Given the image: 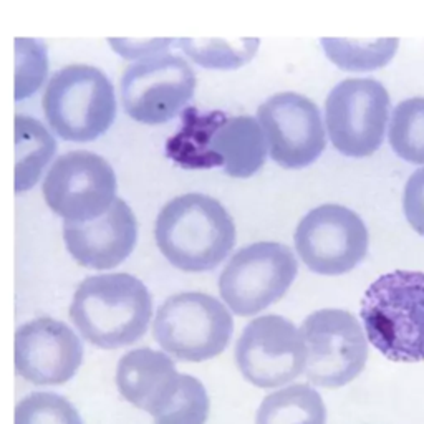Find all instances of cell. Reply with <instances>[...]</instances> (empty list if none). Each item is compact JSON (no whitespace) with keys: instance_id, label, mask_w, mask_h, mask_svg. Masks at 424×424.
Here are the masks:
<instances>
[{"instance_id":"8992f818","label":"cell","mask_w":424,"mask_h":424,"mask_svg":"<svg viewBox=\"0 0 424 424\" xmlns=\"http://www.w3.org/2000/svg\"><path fill=\"white\" fill-rule=\"evenodd\" d=\"M298 272L295 254L278 242H255L232 255L219 277V294L232 313L252 316L278 302Z\"/></svg>"},{"instance_id":"9c48e42d","label":"cell","mask_w":424,"mask_h":424,"mask_svg":"<svg viewBox=\"0 0 424 424\" xmlns=\"http://www.w3.org/2000/svg\"><path fill=\"white\" fill-rule=\"evenodd\" d=\"M390 119V95L374 78H346L333 86L325 103L326 133L348 158L376 153Z\"/></svg>"},{"instance_id":"44dd1931","label":"cell","mask_w":424,"mask_h":424,"mask_svg":"<svg viewBox=\"0 0 424 424\" xmlns=\"http://www.w3.org/2000/svg\"><path fill=\"white\" fill-rule=\"evenodd\" d=\"M388 136L399 158L424 164V97L399 101L391 115Z\"/></svg>"},{"instance_id":"ffe728a7","label":"cell","mask_w":424,"mask_h":424,"mask_svg":"<svg viewBox=\"0 0 424 424\" xmlns=\"http://www.w3.org/2000/svg\"><path fill=\"white\" fill-rule=\"evenodd\" d=\"M398 45V38H321L325 55L342 70L350 71H368L385 67L395 57Z\"/></svg>"},{"instance_id":"cb8c5ba5","label":"cell","mask_w":424,"mask_h":424,"mask_svg":"<svg viewBox=\"0 0 424 424\" xmlns=\"http://www.w3.org/2000/svg\"><path fill=\"white\" fill-rule=\"evenodd\" d=\"M14 424H83L78 409L65 396L35 391L15 406Z\"/></svg>"},{"instance_id":"603a6c76","label":"cell","mask_w":424,"mask_h":424,"mask_svg":"<svg viewBox=\"0 0 424 424\" xmlns=\"http://www.w3.org/2000/svg\"><path fill=\"white\" fill-rule=\"evenodd\" d=\"M49 80V52L37 38H15V100L33 97Z\"/></svg>"},{"instance_id":"6da1fadb","label":"cell","mask_w":424,"mask_h":424,"mask_svg":"<svg viewBox=\"0 0 424 424\" xmlns=\"http://www.w3.org/2000/svg\"><path fill=\"white\" fill-rule=\"evenodd\" d=\"M68 315L85 342L101 350H118L146 335L153 297L131 273H98L76 287Z\"/></svg>"},{"instance_id":"7a4b0ae2","label":"cell","mask_w":424,"mask_h":424,"mask_svg":"<svg viewBox=\"0 0 424 424\" xmlns=\"http://www.w3.org/2000/svg\"><path fill=\"white\" fill-rule=\"evenodd\" d=\"M235 224L217 199L189 193L166 202L154 224L159 252L184 272L216 268L235 246Z\"/></svg>"},{"instance_id":"ba28073f","label":"cell","mask_w":424,"mask_h":424,"mask_svg":"<svg viewBox=\"0 0 424 424\" xmlns=\"http://www.w3.org/2000/svg\"><path fill=\"white\" fill-rule=\"evenodd\" d=\"M196 91V73L182 57L163 52L131 62L119 80L124 113L143 124L176 118Z\"/></svg>"},{"instance_id":"7402d4cb","label":"cell","mask_w":424,"mask_h":424,"mask_svg":"<svg viewBox=\"0 0 424 424\" xmlns=\"http://www.w3.org/2000/svg\"><path fill=\"white\" fill-rule=\"evenodd\" d=\"M176 45L187 57H191L196 63L207 68H239L241 65L247 63L259 46V40H237L227 41L217 38H181Z\"/></svg>"},{"instance_id":"4fadbf2b","label":"cell","mask_w":424,"mask_h":424,"mask_svg":"<svg viewBox=\"0 0 424 424\" xmlns=\"http://www.w3.org/2000/svg\"><path fill=\"white\" fill-rule=\"evenodd\" d=\"M257 121L268 154L285 169L307 168L323 153V119L318 106L303 95L285 91L267 98L259 106Z\"/></svg>"},{"instance_id":"5bb4252c","label":"cell","mask_w":424,"mask_h":424,"mask_svg":"<svg viewBox=\"0 0 424 424\" xmlns=\"http://www.w3.org/2000/svg\"><path fill=\"white\" fill-rule=\"evenodd\" d=\"M83 363L80 337L62 320L40 316L20 325L14 338L15 373L37 386L70 381Z\"/></svg>"},{"instance_id":"484cf974","label":"cell","mask_w":424,"mask_h":424,"mask_svg":"<svg viewBox=\"0 0 424 424\" xmlns=\"http://www.w3.org/2000/svg\"><path fill=\"white\" fill-rule=\"evenodd\" d=\"M108 45L111 50L116 53L118 57H121L129 62H138V60L158 55V53L169 52V46L174 45L172 38H108Z\"/></svg>"},{"instance_id":"3957f363","label":"cell","mask_w":424,"mask_h":424,"mask_svg":"<svg viewBox=\"0 0 424 424\" xmlns=\"http://www.w3.org/2000/svg\"><path fill=\"white\" fill-rule=\"evenodd\" d=\"M360 316L366 340L388 360L424 361V272L395 270L376 278Z\"/></svg>"},{"instance_id":"277c9868","label":"cell","mask_w":424,"mask_h":424,"mask_svg":"<svg viewBox=\"0 0 424 424\" xmlns=\"http://www.w3.org/2000/svg\"><path fill=\"white\" fill-rule=\"evenodd\" d=\"M41 106L55 136L68 143H91L113 126L118 97L103 70L71 63L46 80Z\"/></svg>"},{"instance_id":"4316f807","label":"cell","mask_w":424,"mask_h":424,"mask_svg":"<svg viewBox=\"0 0 424 424\" xmlns=\"http://www.w3.org/2000/svg\"><path fill=\"white\" fill-rule=\"evenodd\" d=\"M403 211L409 225L424 237V168L414 171L406 182Z\"/></svg>"},{"instance_id":"8fae6325","label":"cell","mask_w":424,"mask_h":424,"mask_svg":"<svg viewBox=\"0 0 424 424\" xmlns=\"http://www.w3.org/2000/svg\"><path fill=\"white\" fill-rule=\"evenodd\" d=\"M295 249L302 262L320 275H342L366 257L369 235L351 209L323 204L312 209L295 229Z\"/></svg>"},{"instance_id":"7c38bea8","label":"cell","mask_w":424,"mask_h":424,"mask_svg":"<svg viewBox=\"0 0 424 424\" xmlns=\"http://www.w3.org/2000/svg\"><path fill=\"white\" fill-rule=\"evenodd\" d=\"M307 345L302 332L280 315L254 318L235 345V361L242 376L257 388H278L303 374Z\"/></svg>"},{"instance_id":"ac0fdd59","label":"cell","mask_w":424,"mask_h":424,"mask_svg":"<svg viewBox=\"0 0 424 424\" xmlns=\"http://www.w3.org/2000/svg\"><path fill=\"white\" fill-rule=\"evenodd\" d=\"M15 193L37 186L41 174L53 163L57 139L50 128L37 118L15 116Z\"/></svg>"},{"instance_id":"9a60e30c","label":"cell","mask_w":424,"mask_h":424,"mask_svg":"<svg viewBox=\"0 0 424 424\" xmlns=\"http://www.w3.org/2000/svg\"><path fill=\"white\" fill-rule=\"evenodd\" d=\"M63 242L76 264L110 270L131 255L138 242V220L129 204L116 198L100 217L86 222H63Z\"/></svg>"},{"instance_id":"5b68a950","label":"cell","mask_w":424,"mask_h":424,"mask_svg":"<svg viewBox=\"0 0 424 424\" xmlns=\"http://www.w3.org/2000/svg\"><path fill=\"white\" fill-rule=\"evenodd\" d=\"M234 320L224 303L204 292H181L161 303L153 318V337L177 361L199 363L227 348Z\"/></svg>"},{"instance_id":"2e32d148","label":"cell","mask_w":424,"mask_h":424,"mask_svg":"<svg viewBox=\"0 0 424 424\" xmlns=\"http://www.w3.org/2000/svg\"><path fill=\"white\" fill-rule=\"evenodd\" d=\"M115 381L121 398L156 417L174 398L181 373L164 351L134 348L119 358Z\"/></svg>"},{"instance_id":"d6986e66","label":"cell","mask_w":424,"mask_h":424,"mask_svg":"<svg viewBox=\"0 0 424 424\" xmlns=\"http://www.w3.org/2000/svg\"><path fill=\"white\" fill-rule=\"evenodd\" d=\"M255 424H326L325 403L307 383L285 386L264 398Z\"/></svg>"},{"instance_id":"d4e9b609","label":"cell","mask_w":424,"mask_h":424,"mask_svg":"<svg viewBox=\"0 0 424 424\" xmlns=\"http://www.w3.org/2000/svg\"><path fill=\"white\" fill-rule=\"evenodd\" d=\"M211 409L207 391L198 378L181 373L174 398L156 417L154 424H206Z\"/></svg>"},{"instance_id":"e0dca14e","label":"cell","mask_w":424,"mask_h":424,"mask_svg":"<svg viewBox=\"0 0 424 424\" xmlns=\"http://www.w3.org/2000/svg\"><path fill=\"white\" fill-rule=\"evenodd\" d=\"M206 154L216 156L225 174L250 177L264 166L267 143L264 131L254 116L241 115L227 118L219 128L211 131L206 141Z\"/></svg>"},{"instance_id":"52a82bcc","label":"cell","mask_w":424,"mask_h":424,"mask_svg":"<svg viewBox=\"0 0 424 424\" xmlns=\"http://www.w3.org/2000/svg\"><path fill=\"white\" fill-rule=\"evenodd\" d=\"M43 199L63 222H86L105 214L118 198V179L98 153L75 149L53 159L41 184Z\"/></svg>"},{"instance_id":"30bf717a","label":"cell","mask_w":424,"mask_h":424,"mask_svg":"<svg viewBox=\"0 0 424 424\" xmlns=\"http://www.w3.org/2000/svg\"><path fill=\"white\" fill-rule=\"evenodd\" d=\"M300 332L308 351L303 374L312 385L340 388L363 371L368 342L360 321L350 312L316 310L303 320Z\"/></svg>"}]
</instances>
